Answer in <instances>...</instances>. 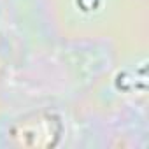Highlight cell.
<instances>
[{"instance_id": "6da1fadb", "label": "cell", "mask_w": 149, "mask_h": 149, "mask_svg": "<svg viewBox=\"0 0 149 149\" xmlns=\"http://www.w3.org/2000/svg\"><path fill=\"white\" fill-rule=\"evenodd\" d=\"M21 121H23L21 125H16V126H14V135H13V137L19 139V140L16 142L18 146H28V142H30L32 137H33L32 146H37V135H35V133H42L51 144H54V139L60 137V135H58V133H60L58 119H54L51 114H46V116H44V119L40 121L39 128H35V114L30 116V118H25V119H21Z\"/></svg>"}]
</instances>
